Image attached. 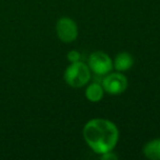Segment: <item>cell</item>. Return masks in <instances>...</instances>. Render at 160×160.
<instances>
[{
    "mask_svg": "<svg viewBox=\"0 0 160 160\" xmlns=\"http://www.w3.org/2000/svg\"><path fill=\"white\" fill-rule=\"evenodd\" d=\"M82 136L87 145L94 152L104 153L113 151L118 145L120 133L113 122L105 118H92L82 128Z\"/></svg>",
    "mask_w": 160,
    "mask_h": 160,
    "instance_id": "obj_1",
    "label": "cell"
},
{
    "mask_svg": "<svg viewBox=\"0 0 160 160\" xmlns=\"http://www.w3.org/2000/svg\"><path fill=\"white\" fill-rule=\"evenodd\" d=\"M100 159H102V160H118V155H115V153L113 152V151H108V152L101 153Z\"/></svg>",
    "mask_w": 160,
    "mask_h": 160,
    "instance_id": "obj_10",
    "label": "cell"
},
{
    "mask_svg": "<svg viewBox=\"0 0 160 160\" xmlns=\"http://www.w3.org/2000/svg\"><path fill=\"white\" fill-rule=\"evenodd\" d=\"M91 70L88 64L82 62H70L64 72L65 82L71 88H81L90 81Z\"/></svg>",
    "mask_w": 160,
    "mask_h": 160,
    "instance_id": "obj_2",
    "label": "cell"
},
{
    "mask_svg": "<svg viewBox=\"0 0 160 160\" xmlns=\"http://www.w3.org/2000/svg\"><path fill=\"white\" fill-rule=\"evenodd\" d=\"M101 85L104 89V92L112 96H118L126 90L128 82H127L126 76L118 71V72H109L108 75H105Z\"/></svg>",
    "mask_w": 160,
    "mask_h": 160,
    "instance_id": "obj_4",
    "label": "cell"
},
{
    "mask_svg": "<svg viewBox=\"0 0 160 160\" xmlns=\"http://www.w3.org/2000/svg\"><path fill=\"white\" fill-rule=\"evenodd\" d=\"M103 94H104V89H103L102 85L99 82H92L86 89V98L90 102L96 103L101 101L103 98Z\"/></svg>",
    "mask_w": 160,
    "mask_h": 160,
    "instance_id": "obj_8",
    "label": "cell"
},
{
    "mask_svg": "<svg viewBox=\"0 0 160 160\" xmlns=\"http://www.w3.org/2000/svg\"><path fill=\"white\" fill-rule=\"evenodd\" d=\"M90 70L98 76H105L113 69V60L104 52L97 51L90 54L88 58Z\"/></svg>",
    "mask_w": 160,
    "mask_h": 160,
    "instance_id": "obj_3",
    "label": "cell"
},
{
    "mask_svg": "<svg viewBox=\"0 0 160 160\" xmlns=\"http://www.w3.org/2000/svg\"><path fill=\"white\" fill-rule=\"evenodd\" d=\"M142 153L147 159L160 160V138L149 140L142 148Z\"/></svg>",
    "mask_w": 160,
    "mask_h": 160,
    "instance_id": "obj_7",
    "label": "cell"
},
{
    "mask_svg": "<svg viewBox=\"0 0 160 160\" xmlns=\"http://www.w3.org/2000/svg\"><path fill=\"white\" fill-rule=\"evenodd\" d=\"M56 34L64 43H71L78 36V27L75 20L69 17H62L56 23Z\"/></svg>",
    "mask_w": 160,
    "mask_h": 160,
    "instance_id": "obj_5",
    "label": "cell"
},
{
    "mask_svg": "<svg viewBox=\"0 0 160 160\" xmlns=\"http://www.w3.org/2000/svg\"><path fill=\"white\" fill-rule=\"evenodd\" d=\"M80 58H81V54L79 53L78 51H69L67 53V59H68L69 62H79Z\"/></svg>",
    "mask_w": 160,
    "mask_h": 160,
    "instance_id": "obj_9",
    "label": "cell"
},
{
    "mask_svg": "<svg viewBox=\"0 0 160 160\" xmlns=\"http://www.w3.org/2000/svg\"><path fill=\"white\" fill-rule=\"evenodd\" d=\"M133 65H134V58L127 52L118 53L113 60V68L116 71H121V72L131 69L133 67Z\"/></svg>",
    "mask_w": 160,
    "mask_h": 160,
    "instance_id": "obj_6",
    "label": "cell"
}]
</instances>
